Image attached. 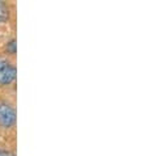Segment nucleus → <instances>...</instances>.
I'll return each mask as SVG.
<instances>
[{"label":"nucleus","mask_w":147,"mask_h":156,"mask_svg":"<svg viewBox=\"0 0 147 156\" xmlns=\"http://www.w3.org/2000/svg\"><path fill=\"white\" fill-rule=\"evenodd\" d=\"M16 121V112L8 104L0 102V126L11 127Z\"/></svg>","instance_id":"obj_1"},{"label":"nucleus","mask_w":147,"mask_h":156,"mask_svg":"<svg viewBox=\"0 0 147 156\" xmlns=\"http://www.w3.org/2000/svg\"><path fill=\"white\" fill-rule=\"evenodd\" d=\"M16 77V68L0 58V85H7Z\"/></svg>","instance_id":"obj_2"},{"label":"nucleus","mask_w":147,"mask_h":156,"mask_svg":"<svg viewBox=\"0 0 147 156\" xmlns=\"http://www.w3.org/2000/svg\"><path fill=\"white\" fill-rule=\"evenodd\" d=\"M8 16H9V12H8L5 4L0 2V23H4L8 19Z\"/></svg>","instance_id":"obj_3"},{"label":"nucleus","mask_w":147,"mask_h":156,"mask_svg":"<svg viewBox=\"0 0 147 156\" xmlns=\"http://www.w3.org/2000/svg\"><path fill=\"white\" fill-rule=\"evenodd\" d=\"M7 50L9 51L11 54H16V41H15V40H12L9 43H8Z\"/></svg>","instance_id":"obj_4"},{"label":"nucleus","mask_w":147,"mask_h":156,"mask_svg":"<svg viewBox=\"0 0 147 156\" xmlns=\"http://www.w3.org/2000/svg\"><path fill=\"white\" fill-rule=\"evenodd\" d=\"M0 156H15L13 154L8 152V151H4V150H0Z\"/></svg>","instance_id":"obj_5"}]
</instances>
